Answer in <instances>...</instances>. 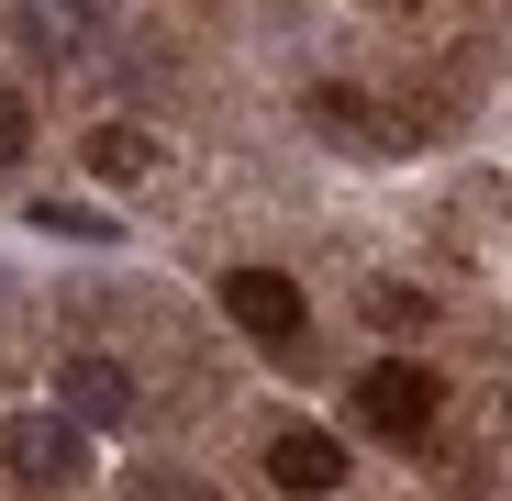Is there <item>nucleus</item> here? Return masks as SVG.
I'll return each mask as SVG.
<instances>
[{
  "instance_id": "obj_1",
  "label": "nucleus",
  "mask_w": 512,
  "mask_h": 501,
  "mask_svg": "<svg viewBox=\"0 0 512 501\" xmlns=\"http://www.w3.org/2000/svg\"><path fill=\"white\" fill-rule=\"evenodd\" d=\"M223 312L256 334V346H290V334H301V290H290L279 268H234V279H223Z\"/></svg>"
},
{
  "instance_id": "obj_2",
  "label": "nucleus",
  "mask_w": 512,
  "mask_h": 501,
  "mask_svg": "<svg viewBox=\"0 0 512 501\" xmlns=\"http://www.w3.org/2000/svg\"><path fill=\"white\" fill-rule=\"evenodd\" d=\"M357 412H368L379 435H423V424H435V368H368Z\"/></svg>"
},
{
  "instance_id": "obj_3",
  "label": "nucleus",
  "mask_w": 512,
  "mask_h": 501,
  "mask_svg": "<svg viewBox=\"0 0 512 501\" xmlns=\"http://www.w3.org/2000/svg\"><path fill=\"white\" fill-rule=\"evenodd\" d=\"M268 479L279 490H334V479H346V446H334L323 424H279L268 435Z\"/></svg>"
},
{
  "instance_id": "obj_4",
  "label": "nucleus",
  "mask_w": 512,
  "mask_h": 501,
  "mask_svg": "<svg viewBox=\"0 0 512 501\" xmlns=\"http://www.w3.org/2000/svg\"><path fill=\"white\" fill-rule=\"evenodd\" d=\"M0 457H12L23 479H67V468H78V424H45V412H23V424L0 435Z\"/></svg>"
},
{
  "instance_id": "obj_5",
  "label": "nucleus",
  "mask_w": 512,
  "mask_h": 501,
  "mask_svg": "<svg viewBox=\"0 0 512 501\" xmlns=\"http://www.w3.org/2000/svg\"><path fill=\"white\" fill-rule=\"evenodd\" d=\"M67 412H78V424H123V412H134V390L112 379V357H78L67 368Z\"/></svg>"
},
{
  "instance_id": "obj_6",
  "label": "nucleus",
  "mask_w": 512,
  "mask_h": 501,
  "mask_svg": "<svg viewBox=\"0 0 512 501\" xmlns=\"http://www.w3.org/2000/svg\"><path fill=\"white\" fill-rule=\"evenodd\" d=\"M145 167H156V134L145 123H101L90 134V179H145Z\"/></svg>"
},
{
  "instance_id": "obj_7",
  "label": "nucleus",
  "mask_w": 512,
  "mask_h": 501,
  "mask_svg": "<svg viewBox=\"0 0 512 501\" xmlns=\"http://www.w3.org/2000/svg\"><path fill=\"white\" fill-rule=\"evenodd\" d=\"M23 145H34V112H23V101H12V90H0V167H12V156H23Z\"/></svg>"
},
{
  "instance_id": "obj_8",
  "label": "nucleus",
  "mask_w": 512,
  "mask_h": 501,
  "mask_svg": "<svg viewBox=\"0 0 512 501\" xmlns=\"http://www.w3.org/2000/svg\"><path fill=\"white\" fill-rule=\"evenodd\" d=\"M34 223H45V234H78V245H101V234H112L101 212H45V201H34Z\"/></svg>"
},
{
  "instance_id": "obj_9",
  "label": "nucleus",
  "mask_w": 512,
  "mask_h": 501,
  "mask_svg": "<svg viewBox=\"0 0 512 501\" xmlns=\"http://www.w3.org/2000/svg\"><path fill=\"white\" fill-rule=\"evenodd\" d=\"M134 501H201V490H179V479H145V490H134Z\"/></svg>"
}]
</instances>
